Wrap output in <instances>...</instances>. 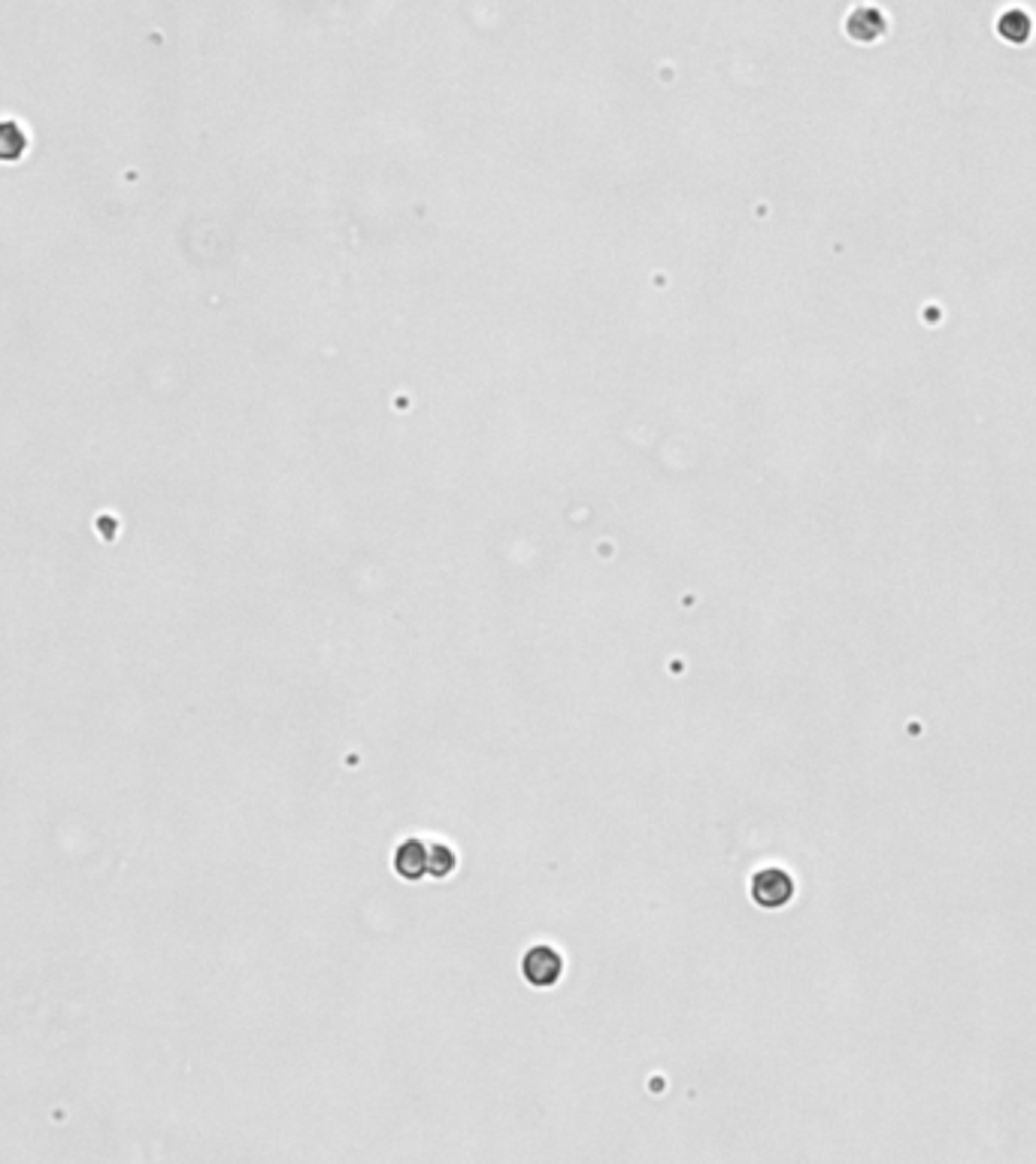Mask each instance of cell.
Masks as SVG:
<instances>
[{"instance_id": "cell-1", "label": "cell", "mask_w": 1036, "mask_h": 1164, "mask_svg": "<svg viewBox=\"0 0 1036 1164\" xmlns=\"http://www.w3.org/2000/svg\"><path fill=\"white\" fill-rule=\"evenodd\" d=\"M749 892H752V901L764 910H782L794 901L797 895V883L794 877L785 871V868H761L752 874V883H749Z\"/></svg>"}, {"instance_id": "cell-2", "label": "cell", "mask_w": 1036, "mask_h": 1164, "mask_svg": "<svg viewBox=\"0 0 1036 1164\" xmlns=\"http://www.w3.org/2000/svg\"><path fill=\"white\" fill-rule=\"evenodd\" d=\"M564 967H567L564 955H561L555 946H546V943L531 946V949L525 952V958H522V977H525L531 986H537V989H552V986H558V980L564 977Z\"/></svg>"}, {"instance_id": "cell-3", "label": "cell", "mask_w": 1036, "mask_h": 1164, "mask_svg": "<svg viewBox=\"0 0 1036 1164\" xmlns=\"http://www.w3.org/2000/svg\"><path fill=\"white\" fill-rule=\"evenodd\" d=\"M427 853L430 847L421 840H403L394 853V871L403 880H421L427 877Z\"/></svg>"}, {"instance_id": "cell-4", "label": "cell", "mask_w": 1036, "mask_h": 1164, "mask_svg": "<svg viewBox=\"0 0 1036 1164\" xmlns=\"http://www.w3.org/2000/svg\"><path fill=\"white\" fill-rule=\"evenodd\" d=\"M28 131L16 119H0V164H19L28 155Z\"/></svg>"}, {"instance_id": "cell-5", "label": "cell", "mask_w": 1036, "mask_h": 1164, "mask_svg": "<svg viewBox=\"0 0 1036 1164\" xmlns=\"http://www.w3.org/2000/svg\"><path fill=\"white\" fill-rule=\"evenodd\" d=\"M885 16L879 13V10H873V7H858L852 16H849V22H846V31H849V37L852 40H858V43H876L882 34H885Z\"/></svg>"}, {"instance_id": "cell-6", "label": "cell", "mask_w": 1036, "mask_h": 1164, "mask_svg": "<svg viewBox=\"0 0 1036 1164\" xmlns=\"http://www.w3.org/2000/svg\"><path fill=\"white\" fill-rule=\"evenodd\" d=\"M1030 31H1033V25H1030L1027 13H1021V10H1006L997 19V34L1012 46H1024L1030 40Z\"/></svg>"}, {"instance_id": "cell-7", "label": "cell", "mask_w": 1036, "mask_h": 1164, "mask_svg": "<svg viewBox=\"0 0 1036 1164\" xmlns=\"http://www.w3.org/2000/svg\"><path fill=\"white\" fill-rule=\"evenodd\" d=\"M455 871V853L451 847H442V844H433L430 853H427V874L430 877H448Z\"/></svg>"}]
</instances>
